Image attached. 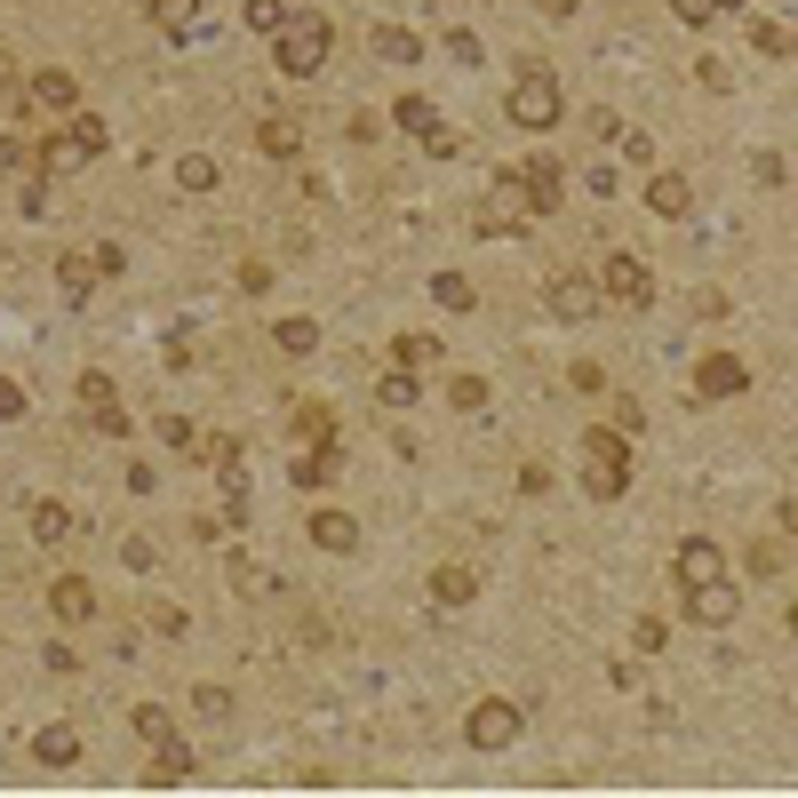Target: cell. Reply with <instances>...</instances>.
<instances>
[{
    "instance_id": "cell-1",
    "label": "cell",
    "mask_w": 798,
    "mask_h": 798,
    "mask_svg": "<svg viewBox=\"0 0 798 798\" xmlns=\"http://www.w3.org/2000/svg\"><path fill=\"white\" fill-rule=\"evenodd\" d=\"M630 472H639L630 431L591 423V431H583V495H591V504H615V495H630Z\"/></svg>"
},
{
    "instance_id": "cell-2",
    "label": "cell",
    "mask_w": 798,
    "mask_h": 798,
    "mask_svg": "<svg viewBox=\"0 0 798 798\" xmlns=\"http://www.w3.org/2000/svg\"><path fill=\"white\" fill-rule=\"evenodd\" d=\"M327 56H336V24H327V17H295V9H288V24L272 32V64H280L288 80H320V64H327Z\"/></svg>"
},
{
    "instance_id": "cell-3",
    "label": "cell",
    "mask_w": 798,
    "mask_h": 798,
    "mask_svg": "<svg viewBox=\"0 0 798 798\" xmlns=\"http://www.w3.org/2000/svg\"><path fill=\"white\" fill-rule=\"evenodd\" d=\"M504 112L527 128V137H543V128L568 120V96H559V80L543 73V64H527V73L511 80V96H504Z\"/></svg>"
},
{
    "instance_id": "cell-4",
    "label": "cell",
    "mask_w": 798,
    "mask_h": 798,
    "mask_svg": "<svg viewBox=\"0 0 798 798\" xmlns=\"http://www.w3.org/2000/svg\"><path fill=\"white\" fill-rule=\"evenodd\" d=\"M527 735V711L511 703V694H479L472 711H463V743L472 751H511Z\"/></svg>"
},
{
    "instance_id": "cell-5",
    "label": "cell",
    "mask_w": 798,
    "mask_h": 798,
    "mask_svg": "<svg viewBox=\"0 0 798 798\" xmlns=\"http://www.w3.org/2000/svg\"><path fill=\"white\" fill-rule=\"evenodd\" d=\"M679 615H687V623H703V630H726V623L743 615V583L726 575V568H719V575H703V583H687V591H679Z\"/></svg>"
},
{
    "instance_id": "cell-6",
    "label": "cell",
    "mask_w": 798,
    "mask_h": 798,
    "mask_svg": "<svg viewBox=\"0 0 798 798\" xmlns=\"http://www.w3.org/2000/svg\"><path fill=\"white\" fill-rule=\"evenodd\" d=\"M598 295H607V304H623V312H647V304H655V272H647V256L615 248L607 263H598Z\"/></svg>"
},
{
    "instance_id": "cell-7",
    "label": "cell",
    "mask_w": 798,
    "mask_h": 798,
    "mask_svg": "<svg viewBox=\"0 0 798 798\" xmlns=\"http://www.w3.org/2000/svg\"><path fill=\"white\" fill-rule=\"evenodd\" d=\"M519 199H527V216H559L568 208V169H559L551 152H536V160H519Z\"/></svg>"
},
{
    "instance_id": "cell-8",
    "label": "cell",
    "mask_w": 798,
    "mask_h": 798,
    "mask_svg": "<svg viewBox=\"0 0 798 798\" xmlns=\"http://www.w3.org/2000/svg\"><path fill=\"white\" fill-rule=\"evenodd\" d=\"M687 391H694V399H743V391H751V368H743L735 352H703V368L687 376Z\"/></svg>"
},
{
    "instance_id": "cell-9",
    "label": "cell",
    "mask_w": 798,
    "mask_h": 798,
    "mask_svg": "<svg viewBox=\"0 0 798 798\" xmlns=\"http://www.w3.org/2000/svg\"><path fill=\"white\" fill-rule=\"evenodd\" d=\"M543 312L551 320H591L598 312V280L591 272H551L543 280Z\"/></svg>"
},
{
    "instance_id": "cell-10",
    "label": "cell",
    "mask_w": 798,
    "mask_h": 798,
    "mask_svg": "<svg viewBox=\"0 0 798 798\" xmlns=\"http://www.w3.org/2000/svg\"><path fill=\"white\" fill-rule=\"evenodd\" d=\"M304 536H312V551H327V559H352V551H359V519L336 511V504H320V511L304 519Z\"/></svg>"
},
{
    "instance_id": "cell-11",
    "label": "cell",
    "mask_w": 798,
    "mask_h": 798,
    "mask_svg": "<svg viewBox=\"0 0 798 798\" xmlns=\"http://www.w3.org/2000/svg\"><path fill=\"white\" fill-rule=\"evenodd\" d=\"M24 96H32V112H80V80L64 73V64H41V73L24 80Z\"/></svg>"
},
{
    "instance_id": "cell-12",
    "label": "cell",
    "mask_w": 798,
    "mask_h": 798,
    "mask_svg": "<svg viewBox=\"0 0 798 798\" xmlns=\"http://www.w3.org/2000/svg\"><path fill=\"white\" fill-rule=\"evenodd\" d=\"M48 615H56L64 630L96 623V583H88V575H56V583H48Z\"/></svg>"
},
{
    "instance_id": "cell-13",
    "label": "cell",
    "mask_w": 798,
    "mask_h": 798,
    "mask_svg": "<svg viewBox=\"0 0 798 798\" xmlns=\"http://www.w3.org/2000/svg\"><path fill=\"white\" fill-rule=\"evenodd\" d=\"M96 280H105V272H96V256H80V248L56 256V295H64V312H80L88 295H96Z\"/></svg>"
},
{
    "instance_id": "cell-14",
    "label": "cell",
    "mask_w": 798,
    "mask_h": 798,
    "mask_svg": "<svg viewBox=\"0 0 798 798\" xmlns=\"http://www.w3.org/2000/svg\"><path fill=\"white\" fill-rule=\"evenodd\" d=\"M423 591H431V607H472V598H479V575L463 568V559H440Z\"/></svg>"
},
{
    "instance_id": "cell-15",
    "label": "cell",
    "mask_w": 798,
    "mask_h": 798,
    "mask_svg": "<svg viewBox=\"0 0 798 798\" xmlns=\"http://www.w3.org/2000/svg\"><path fill=\"white\" fill-rule=\"evenodd\" d=\"M647 208H655L662 224H679V216H694V184H687L679 169H662V176H647Z\"/></svg>"
},
{
    "instance_id": "cell-16",
    "label": "cell",
    "mask_w": 798,
    "mask_h": 798,
    "mask_svg": "<svg viewBox=\"0 0 798 798\" xmlns=\"http://www.w3.org/2000/svg\"><path fill=\"white\" fill-rule=\"evenodd\" d=\"M719 568H726V551H719L711 536H687V543L671 551V575H679V591H687V583H703V575H719Z\"/></svg>"
},
{
    "instance_id": "cell-17",
    "label": "cell",
    "mask_w": 798,
    "mask_h": 798,
    "mask_svg": "<svg viewBox=\"0 0 798 798\" xmlns=\"http://www.w3.org/2000/svg\"><path fill=\"white\" fill-rule=\"evenodd\" d=\"M192 775H199V758H192L184 735H169V743H160V758L144 767V783H160V790H176V783H192Z\"/></svg>"
},
{
    "instance_id": "cell-18",
    "label": "cell",
    "mask_w": 798,
    "mask_h": 798,
    "mask_svg": "<svg viewBox=\"0 0 798 798\" xmlns=\"http://www.w3.org/2000/svg\"><path fill=\"white\" fill-rule=\"evenodd\" d=\"M144 17L169 32L176 48H192V32H199V0H144Z\"/></svg>"
},
{
    "instance_id": "cell-19",
    "label": "cell",
    "mask_w": 798,
    "mask_h": 798,
    "mask_svg": "<svg viewBox=\"0 0 798 798\" xmlns=\"http://www.w3.org/2000/svg\"><path fill=\"white\" fill-rule=\"evenodd\" d=\"M64 144H73V152H80V169H88V160H105V144H112V128H105V120H96V112H64Z\"/></svg>"
},
{
    "instance_id": "cell-20",
    "label": "cell",
    "mask_w": 798,
    "mask_h": 798,
    "mask_svg": "<svg viewBox=\"0 0 798 798\" xmlns=\"http://www.w3.org/2000/svg\"><path fill=\"white\" fill-rule=\"evenodd\" d=\"M272 344H280L288 359H312V352H320V320H312V312H288V320L272 327Z\"/></svg>"
},
{
    "instance_id": "cell-21",
    "label": "cell",
    "mask_w": 798,
    "mask_h": 798,
    "mask_svg": "<svg viewBox=\"0 0 798 798\" xmlns=\"http://www.w3.org/2000/svg\"><path fill=\"white\" fill-rule=\"evenodd\" d=\"M391 368H440V336H423V327H408V336H391Z\"/></svg>"
},
{
    "instance_id": "cell-22",
    "label": "cell",
    "mask_w": 798,
    "mask_h": 798,
    "mask_svg": "<svg viewBox=\"0 0 798 798\" xmlns=\"http://www.w3.org/2000/svg\"><path fill=\"white\" fill-rule=\"evenodd\" d=\"M64 536H73V511H64L56 495H41V504H32V543H41V551H56Z\"/></svg>"
},
{
    "instance_id": "cell-23",
    "label": "cell",
    "mask_w": 798,
    "mask_h": 798,
    "mask_svg": "<svg viewBox=\"0 0 798 798\" xmlns=\"http://www.w3.org/2000/svg\"><path fill=\"white\" fill-rule=\"evenodd\" d=\"M256 144H263V152H272V160H295V152H304V120H288V112H272V120H263V128H256Z\"/></svg>"
},
{
    "instance_id": "cell-24",
    "label": "cell",
    "mask_w": 798,
    "mask_h": 798,
    "mask_svg": "<svg viewBox=\"0 0 798 798\" xmlns=\"http://www.w3.org/2000/svg\"><path fill=\"white\" fill-rule=\"evenodd\" d=\"M32 758H41V767H73L80 735H73V726H41V735H32Z\"/></svg>"
},
{
    "instance_id": "cell-25",
    "label": "cell",
    "mask_w": 798,
    "mask_h": 798,
    "mask_svg": "<svg viewBox=\"0 0 798 798\" xmlns=\"http://www.w3.org/2000/svg\"><path fill=\"white\" fill-rule=\"evenodd\" d=\"M416 391H423V376H416V368H391V376L376 384V408H391V416H408V408H416Z\"/></svg>"
},
{
    "instance_id": "cell-26",
    "label": "cell",
    "mask_w": 798,
    "mask_h": 798,
    "mask_svg": "<svg viewBox=\"0 0 798 798\" xmlns=\"http://www.w3.org/2000/svg\"><path fill=\"white\" fill-rule=\"evenodd\" d=\"M391 128H408V137H431V128H440V105H431V96H399V105H391Z\"/></svg>"
},
{
    "instance_id": "cell-27",
    "label": "cell",
    "mask_w": 798,
    "mask_h": 798,
    "mask_svg": "<svg viewBox=\"0 0 798 798\" xmlns=\"http://www.w3.org/2000/svg\"><path fill=\"white\" fill-rule=\"evenodd\" d=\"M376 56H384V64H416V56H423V41H416L408 24H376Z\"/></svg>"
},
{
    "instance_id": "cell-28",
    "label": "cell",
    "mask_w": 798,
    "mask_h": 798,
    "mask_svg": "<svg viewBox=\"0 0 798 798\" xmlns=\"http://www.w3.org/2000/svg\"><path fill=\"white\" fill-rule=\"evenodd\" d=\"M431 304H447V312H479V288L463 280V272H440V280H431Z\"/></svg>"
},
{
    "instance_id": "cell-29",
    "label": "cell",
    "mask_w": 798,
    "mask_h": 798,
    "mask_svg": "<svg viewBox=\"0 0 798 798\" xmlns=\"http://www.w3.org/2000/svg\"><path fill=\"white\" fill-rule=\"evenodd\" d=\"M327 479H336V447H312V455H295V487L320 495Z\"/></svg>"
},
{
    "instance_id": "cell-30",
    "label": "cell",
    "mask_w": 798,
    "mask_h": 798,
    "mask_svg": "<svg viewBox=\"0 0 798 798\" xmlns=\"http://www.w3.org/2000/svg\"><path fill=\"white\" fill-rule=\"evenodd\" d=\"M128 726H137V735H144L152 751H160V743H169V735H176V719H169V711H160V703H137V711H128Z\"/></svg>"
},
{
    "instance_id": "cell-31",
    "label": "cell",
    "mask_w": 798,
    "mask_h": 798,
    "mask_svg": "<svg viewBox=\"0 0 798 798\" xmlns=\"http://www.w3.org/2000/svg\"><path fill=\"white\" fill-rule=\"evenodd\" d=\"M176 184H184V192H216L224 176H216V160H208V152H184V160H176Z\"/></svg>"
},
{
    "instance_id": "cell-32",
    "label": "cell",
    "mask_w": 798,
    "mask_h": 798,
    "mask_svg": "<svg viewBox=\"0 0 798 798\" xmlns=\"http://www.w3.org/2000/svg\"><path fill=\"white\" fill-rule=\"evenodd\" d=\"M295 431H304L312 447H336V408H295Z\"/></svg>"
},
{
    "instance_id": "cell-33",
    "label": "cell",
    "mask_w": 798,
    "mask_h": 798,
    "mask_svg": "<svg viewBox=\"0 0 798 798\" xmlns=\"http://www.w3.org/2000/svg\"><path fill=\"white\" fill-rule=\"evenodd\" d=\"M743 568H751V583H775V575L790 568V559H783V543H767V536H758V543H751V559H743Z\"/></svg>"
},
{
    "instance_id": "cell-34",
    "label": "cell",
    "mask_w": 798,
    "mask_h": 798,
    "mask_svg": "<svg viewBox=\"0 0 798 798\" xmlns=\"http://www.w3.org/2000/svg\"><path fill=\"white\" fill-rule=\"evenodd\" d=\"M751 48H758V56H790V24H775V17H751Z\"/></svg>"
},
{
    "instance_id": "cell-35",
    "label": "cell",
    "mask_w": 798,
    "mask_h": 798,
    "mask_svg": "<svg viewBox=\"0 0 798 798\" xmlns=\"http://www.w3.org/2000/svg\"><path fill=\"white\" fill-rule=\"evenodd\" d=\"M447 408L479 416V408H487V376H447Z\"/></svg>"
},
{
    "instance_id": "cell-36",
    "label": "cell",
    "mask_w": 798,
    "mask_h": 798,
    "mask_svg": "<svg viewBox=\"0 0 798 798\" xmlns=\"http://www.w3.org/2000/svg\"><path fill=\"white\" fill-rule=\"evenodd\" d=\"M630 647H639V655H662V647H671V623H662V615H639V623H630Z\"/></svg>"
},
{
    "instance_id": "cell-37",
    "label": "cell",
    "mask_w": 798,
    "mask_h": 798,
    "mask_svg": "<svg viewBox=\"0 0 798 798\" xmlns=\"http://www.w3.org/2000/svg\"><path fill=\"white\" fill-rule=\"evenodd\" d=\"M240 17H248V32H263V41H272V32L288 24V0H248Z\"/></svg>"
},
{
    "instance_id": "cell-38",
    "label": "cell",
    "mask_w": 798,
    "mask_h": 798,
    "mask_svg": "<svg viewBox=\"0 0 798 798\" xmlns=\"http://www.w3.org/2000/svg\"><path fill=\"white\" fill-rule=\"evenodd\" d=\"M88 431H96V440H128V408H120V399H105V408H88Z\"/></svg>"
},
{
    "instance_id": "cell-39",
    "label": "cell",
    "mask_w": 798,
    "mask_h": 798,
    "mask_svg": "<svg viewBox=\"0 0 798 798\" xmlns=\"http://www.w3.org/2000/svg\"><path fill=\"white\" fill-rule=\"evenodd\" d=\"M152 431H160V447H176V455H192V447H199V431H192L184 416H160Z\"/></svg>"
},
{
    "instance_id": "cell-40",
    "label": "cell",
    "mask_w": 798,
    "mask_h": 798,
    "mask_svg": "<svg viewBox=\"0 0 798 798\" xmlns=\"http://www.w3.org/2000/svg\"><path fill=\"white\" fill-rule=\"evenodd\" d=\"M615 144H623V160H630V169H647V160H655V137H647V128H623Z\"/></svg>"
},
{
    "instance_id": "cell-41",
    "label": "cell",
    "mask_w": 798,
    "mask_h": 798,
    "mask_svg": "<svg viewBox=\"0 0 798 798\" xmlns=\"http://www.w3.org/2000/svg\"><path fill=\"white\" fill-rule=\"evenodd\" d=\"M120 559H128V575H152V568H160V551H152L144 536H128V543H120Z\"/></svg>"
},
{
    "instance_id": "cell-42",
    "label": "cell",
    "mask_w": 798,
    "mask_h": 798,
    "mask_svg": "<svg viewBox=\"0 0 798 798\" xmlns=\"http://www.w3.org/2000/svg\"><path fill=\"white\" fill-rule=\"evenodd\" d=\"M105 399H120V391H112V376H105V368H88V376H80V408H105Z\"/></svg>"
},
{
    "instance_id": "cell-43",
    "label": "cell",
    "mask_w": 798,
    "mask_h": 798,
    "mask_svg": "<svg viewBox=\"0 0 798 798\" xmlns=\"http://www.w3.org/2000/svg\"><path fill=\"white\" fill-rule=\"evenodd\" d=\"M671 17H679V24H694V32H703V24L719 17V0H671Z\"/></svg>"
},
{
    "instance_id": "cell-44",
    "label": "cell",
    "mask_w": 798,
    "mask_h": 798,
    "mask_svg": "<svg viewBox=\"0 0 798 798\" xmlns=\"http://www.w3.org/2000/svg\"><path fill=\"white\" fill-rule=\"evenodd\" d=\"M88 256H96V272H105V280H120V272H128V248H120V240H105V248H88Z\"/></svg>"
},
{
    "instance_id": "cell-45",
    "label": "cell",
    "mask_w": 798,
    "mask_h": 798,
    "mask_svg": "<svg viewBox=\"0 0 798 798\" xmlns=\"http://www.w3.org/2000/svg\"><path fill=\"white\" fill-rule=\"evenodd\" d=\"M152 630H160V639H184L192 615H184V607H152Z\"/></svg>"
},
{
    "instance_id": "cell-46",
    "label": "cell",
    "mask_w": 798,
    "mask_h": 798,
    "mask_svg": "<svg viewBox=\"0 0 798 798\" xmlns=\"http://www.w3.org/2000/svg\"><path fill=\"white\" fill-rule=\"evenodd\" d=\"M447 56H455V64H479L487 48H479V32H447Z\"/></svg>"
},
{
    "instance_id": "cell-47",
    "label": "cell",
    "mask_w": 798,
    "mask_h": 798,
    "mask_svg": "<svg viewBox=\"0 0 798 798\" xmlns=\"http://www.w3.org/2000/svg\"><path fill=\"white\" fill-rule=\"evenodd\" d=\"M694 312H703V320H726L735 304H726V288H694Z\"/></svg>"
},
{
    "instance_id": "cell-48",
    "label": "cell",
    "mask_w": 798,
    "mask_h": 798,
    "mask_svg": "<svg viewBox=\"0 0 798 798\" xmlns=\"http://www.w3.org/2000/svg\"><path fill=\"white\" fill-rule=\"evenodd\" d=\"M41 662H48V671H64V679H73V671H80V655H73V647H64V639H48V647H41Z\"/></svg>"
},
{
    "instance_id": "cell-49",
    "label": "cell",
    "mask_w": 798,
    "mask_h": 798,
    "mask_svg": "<svg viewBox=\"0 0 798 798\" xmlns=\"http://www.w3.org/2000/svg\"><path fill=\"white\" fill-rule=\"evenodd\" d=\"M416 144H423L431 160H455V152H463V144H455V128H431V137H416Z\"/></svg>"
},
{
    "instance_id": "cell-50",
    "label": "cell",
    "mask_w": 798,
    "mask_h": 798,
    "mask_svg": "<svg viewBox=\"0 0 798 798\" xmlns=\"http://www.w3.org/2000/svg\"><path fill=\"white\" fill-rule=\"evenodd\" d=\"M615 431H647V408H639V399H630V391L615 399Z\"/></svg>"
},
{
    "instance_id": "cell-51",
    "label": "cell",
    "mask_w": 798,
    "mask_h": 798,
    "mask_svg": "<svg viewBox=\"0 0 798 798\" xmlns=\"http://www.w3.org/2000/svg\"><path fill=\"white\" fill-rule=\"evenodd\" d=\"M551 487V463H519V495H543Z\"/></svg>"
},
{
    "instance_id": "cell-52",
    "label": "cell",
    "mask_w": 798,
    "mask_h": 798,
    "mask_svg": "<svg viewBox=\"0 0 798 798\" xmlns=\"http://www.w3.org/2000/svg\"><path fill=\"white\" fill-rule=\"evenodd\" d=\"M199 719H231V694L224 687H199Z\"/></svg>"
},
{
    "instance_id": "cell-53",
    "label": "cell",
    "mask_w": 798,
    "mask_h": 798,
    "mask_svg": "<svg viewBox=\"0 0 798 798\" xmlns=\"http://www.w3.org/2000/svg\"><path fill=\"white\" fill-rule=\"evenodd\" d=\"M0 169H32V144L24 137H0Z\"/></svg>"
},
{
    "instance_id": "cell-54",
    "label": "cell",
    "mask_w": 798,
    "mask_h": 798,
    "mask_svg": "<svg viewBox=\"0 0 798 798\" xmlns=\"http://www.w3.org/2000/svg\"><path fill=\"white\" fill-rule=\"evenodd\" d=\"M240 288H248V295H263V288H272V263H256V256H248V263H240Z\"/></svg>"
},
{
    "instance_id": "cell-55",
    "label": "cell",
    "mask_w": 798,
    "mask_h": 798,
    "mask_svg": "<svg viewBox=\"0 0 798 798\" xmlns=\"http://www.w3.org/2000/svg\"><path fill=\"white\" fill-rule=\"evenodd\" d=\"M17 416H24V391H17V384H0V423H17Z\"/></svg>"
},
{
    "instance_id": "cell-56",
    "label": "cell",
    "mask_w": 798,
    "mask_h": 798,
    "mask_svg": "<svg viewBox=\"0 0 798 798\" xmlns=\"http://www.w3.org/2000/svg\"><path fill=\"white\" fill-rule=\"evenodd\" d=\"M775 519H783L790 536H798V495H783V504H775Z\"/></svg>"
},
{
    "instance_id": "cell-57",
    "label": "cell",
    "mask_w": 798,
    "mask_h": 798,
    "mask_svg": "<svg viewBox=\"0 0 798 798\" xmlns=\"http://www.w3.org/2000/svg\"><path fill=\"white\" fill-rule=\"evenodd\" d=\"M543 17H551V24H568V17H575V0H543Z\"/></svg>"
},
{
    "instance_id": "cell-58",
    "label": "cell",
    "mask_w": 798,
    "mask_h": 798,
    "mask_svg": "<svg viewBox=\"0 0 798 798\" xmlns=\"http://www.w3.org/2000/svg\"><path fill=\"white\" fill-rule=\"evenodd\" d=\"M790 64H798V24H790Z\"/></svg>"
},
{
    "instance_id": "cell-59",
    "label": "cell",
    "mask_w": 798,
    "mask_h": 798,
    "mask_svg": "<svg viewBox=\"0 0 798 798\" xmlns=\"http://www.w3.org/2000/svg\"><path fill=\"white\" fill-rule=\"evenodd\" d=\"M719 9H751V0H719Z\"/></svg>"
},
{
    "instance_id": "cell-60",
    "label": "cell",
    "mask_w": 798,
    "mask_h": 798,
    "mask_svg": "<svg viewBox=\"0 0 798 798\" xmlns=\"http://www.w3.org/2000/svg\"><path fill=\"white\" fill-rule=\"evenodd\" d=\"M790 639H798V607H790Z\"/></svg>"
}]
</instances>
